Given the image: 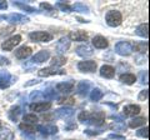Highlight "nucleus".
Wrapping results in <instances>:
<instances>
[{
	"label": "nucleus",
	"instance_id": "nucleus-1",
	"mask_svg": "<svg viewBox=\"0 0 150 140\" xmlns=\"http://www.w3.org/2000/svg\"><path fill=\"white\" fill-rule=\"evenodd\" d=\"M79 121L84 124L91 125V127H101L105 123V114L101 111H96V113H89V111H81L78 116Z\"/></svg>",
	"mask_w": 150,
	"mask_h": 140
},
{
	"label": "nucleus",
	"instance_id": "nucleus-2",
	"mask_svg": "<svg viewBox=\"0 0 150 140\" xmlns=\"http://www.w3.org/2000/svg\"><path fill=\"white\" fill-rule=\"evenodd\" d=\"M105 20H106V24L109 26L115 28V26H119L121 24L123 16H121V13L118 10H110V11L106 13Z\"/></svg>",
	"mask_w": 150,
	"mask_h": 140
},
{
	"label": "nucleus",
	"instance_id": "nucleus-3",
	"mask_svg": "<svg viewBox=\"0 0 150 140\" xmlns=\"http://www.w3.org/2000/svg\"><path fill=\"white\" fill-rule=\"evenodd\" d=\"M53 34L48 31H33L29 34V39L31 41H36V43H49L53 40Z\"/></svg>",
	"mask_w": 150,
	"mask_h": 140
},
{
	"label": "nucleus",
	"instance_id": "nucleus-4",
	"mask_svg": "<svg viewBox=\"0 0 150 140\" xmlns=\"http://www.w3.org/2000/svg\"><path fill=\"white\" fill-rule=\"evenodd\" d=\"M16 76L10 75L9 71L0 70V89H8L9 86L16 81Z\"/></svg>",
	"mask_w": 150,
	"mask_h": 140
},
{
	"label": "nucleus",
	"instance_id": "nucleus-5",
	"mask_svg": "<svg viewBox=\"0 0 150 140\" xmlns=\"http://www.w3.org/2000/svg\"><path fill=\"white\" fill-rule=\"evenodd\" d=\"M0 19L5 20L10 24H24V23L29 21V18L21 14H9V15H1Z\"/></svg>",
	"mask_w": 150,
	"mask_h": 140
},
{
	"label": "nucleus",
	"instance_id": "nucleus-6",
	"mask_svg": "<svg viewBox=\"0 0 150 140\" xmlns=\"http://www.w3.org/2000/svg\"><path fill=\"white\" fill-rule=\"evenodd\" d=\"M115 53L119 54L120 57H129L133 53V45L128 41H119L115 45Z\"/></svg>",
	"mask_w": 150,
	"mask_h": 140
},
{
	"label": "nucleus",
	"instance_id": "nucleus-7",
	"mask_svg": "<svg viewBox=\"0 0 150 140\" xmlns=\"http://www.w3.org/2000/svg\"><path fill=\"white\" fill-rule=\"evenodd\" d=\"M76 68L81 73H94L98 68V64L94 60H84V62H79Z\"/></svg>",
	"mask_w": 150,
	"mask_h": 140
},
{
	"label": "nucleus",
	"instance_id": "nucleus-8",
	"mask_svg": "<svg viewBox=\"0 0 150 140\" xmlns=\"http://www.w3.org/2000/svg\"><path fill=\"white\" fill-rule=\"evenodd\" d=\"M67 71L63 69H59V68H55V66H49V68H44V69H40L38 71V75L40 78H46V76H51V75H65Z\"/></svg>",
	"mask_w": 150,
	"mask_h": 140
},
{
	"label": "nucleus",
	"instance_id": "nucleus-9",
	"mask_svg": "<svg viewBox=\"0 0 150 140\" xmlns=\"http://www.w3.org/2000/svg\"><path fill=\"white\" fill-rule=\"evenodd\" d=\"M21 41V36L20 35H14L11 38H9L8 40H5L4 43L1 44V49L5 50V51H11L15 46Z\"/></svg>",
	"mask_w": 150,
	"mask_h": 140
},
{
	"label": "nucleus",
	"instance_id": "nucleus-10",
	"mask_svg": "<svg viewBox=\"0 0 150 140\" xmlns=\"http://www.w3.org/2000/svg\"><path fill=\"white\" fill-rule=\"evenodd\" d=\"M29 108L31 111H36V113H44V111L49 110L51 108V103L50 101H38L33 103L29 105Z\"/></svg>",
	"mask_w": 150,
	"mask_h": 140
},
{
	"label": "nucleus",
	"instance_id": "nucleus-11",
	"mask_svg": "<svg viewBox=\"0 0 150 140\" xmlns=\"http://www.w3.org/2000/svg\"><path fill=\"white\" fill-rule=\"evenodd\" d=\"M70 48V40L68 36H63L60 38L59 41L56 43V51H58L59 55H63L65 51H68Z\"/></svg>",
	"mask_w": 150,
	"mask_h": 140
},
{
	"label": "nucleus",
	"instance_id": "nucleus-12",
	"mask_svg": "<svg viewBox=\"0 0 150 140\" xmlns=\"http://www.w3.org/2000/svg\"><path fill=\"white\" fill-rule=\"evenodd\" d=\"M73 114H74V109L70 108V106H63V108H60V109H56L54 113L56 118H60V119L70 118V116H73Z\"/></svg>",
	"mask_w": 150,
	"mask_h": 140
},
{
	"label": "nucleus",
	"instance_id": "nucleus-13",
	"mask_svg": "<svg viewBox=\"0 0 150 140\" xmlns=\"http://www.w3.org/2000/svg\"><path fill=\"white\" fill-rule=\"evenodd\" d=\"M49 58H50V53H49L48 50H40L39 53H36L34 57L31 58V63H34V64H41V63H45Z\"/></svg>",
	"mask_w": 150,
	"mask_h": 140
},
{
	"label": "nucleus",
	"instance_id": "nucleus-14",
	"mask_svg": "<svg viewBox=\"0 0 150 140\" xmlns=\"http://www.w3.org/2000/svg\"><path fill=\"white\" fill-rule=\"evenodd\" d=\"M69 40H74V41H86L88 40V33L84 30H76V31H70L69 34Z\"/></svg>",
	"mask_w": 150,
	"mask_h": 140
},
{
	"label": "nucleus",
	"instance_id": "nucleus-15",
	"mask_svg": "<svg viewBox=\"0 0 150 140\" xmlns=\"http://www.w3.org/2000/svg\"><path fill=\"white\" fill-rule=\"evenodd\" d=\"M73 89H74V83L71 80L56 84V91H58V93H64V94H68V93H71Z\"/></svg>",
	"mask_w": 150,
	"mask_h": 140
},
{
	"label": "nucleus",
	"instance_id": "nucleus-16",
	"mask_svg": "<svg viewBox=\"0 0 150 140\" xmlns=\"http://www.w3.org/2000/svg\"><path fill=\"white\" fill-rule=\"evenodd\" d=\"M36 130L38 132H40L41 135L48 136V135H50V134H56L58 133V127H55V125H38Z\"/></svg>",
	"mask_w": 150,
	"mask_h": 140
},
{
	"label": "nucleus",
	"instance_id": "nucleus-17",
	"mask_svg": "<svg viewBox=\"0 0 150 140\" xmlns=\"http://www.w3.org/2000/svg\"><path fill=\"white\" fill-rule=\"evenodd\" d=\"M76 54L81 58H88V57H91L94 54V50H93L91 46L84 44V45H80L76 48Z\"/></svg>",
	"mask_w": 150,
	"mask_h": 140
},
{
	"label": "nucleus",
	"instance_id": "nucleus-18",
	"mask_svg": "<svg viewBox=\"0 0 150 140\" xmlns=\"http://www.w3.org/2000/svg\"><path fill=\"white\" fill-rule=\"evenodd\" d=\"M89 90H90V83L88 80H83L76 85V94L81 96H86Z\"/></svg>",
	"mask_w": 150,
	"mask_h": 140
},
{
	"label": "nucleus",
	"instance_id": "nucleus-19",
	"mask_svg": "<svg viewBox=\"0 0 150 140\" xmlns=\"http://www.w3.org/2000/svg\"><path fill=\"white\" fill-rule=\"evenodd\" d=\"M31 53H33V50H31L30 46L24 45V46H20L19 49L15 50V57L18 59H26L28 57H30Z\"/></svg>",
	"mask_w": 150,
	"mask_h": 140
},
{
	"label": "nucleus",
	"instance_id": "nucleus-20",
	"mask_svg": "<svg viewBox=\"0 0 150 140\" xmlns=\"http://www.w3.org/2000/svg\"><path fill=\"white\" fill-rule=\"evenodd\" d=\"M93 45H94V48H96V49H105V48H108L109 43H108V40L104 36L96 35L93 38Z\"/></svg>",
	"mask_w": 150,
	"mask_h": 140
},
{
	"label": "nucleus",
	"instance_id": "nucleus-21",
	"mask_svg": "<svg viewBox=\"0 0 150 140\" xmlns=\"http://www.w3.org/2000/svg\"><path fill=\"white\" fill-rule=\"evenodd\" d=\"M140 113V106L139 105H135V104H130V105H126L124 106L123 109V114L125 116H135Z\"/></svg>",
	"mask_w": 150,
	"mask_h": 140
},
{
	"label": "nucleus",
	"instance_id": "nucleus-22",
	"mask_svg": "<svg viewBox=\"0 0 150 140\" xmlns=\"http://www.w3.org/2000/svg\"><path fill=\"white\" fill-rule=\"evenodd\" d=\"M100 75L105 79H111L115 75V69L110 65H103L100 68Z\"/></svg>",
	"mask_w": 150,
	"mask_h": 140
},
{
	"label": "nucleus",
	"instance_id": "nucleus-23",
	"mask_svg": "<svg viewBox=\"0 0 150 140\" xmlns=\"http://www.w3.org/2000/svg\"><path fill=\"white\" fill-rule=\"evenodd\" d=\"M119 80L123 83V84H126V85H131L137 81V76L134 74H130V73H125V74H121Z\"/></svg>",
	"mask_w": 150,
	"mask_h": 140
},
{
	"label": "nucleus",
	"instance_id": "nucleus-24",
	"mask_svg": "<svg viewBox=\"0 0 150 140\" xmlns=\"http://www.w3.org/2000/svg\"><path fill=\"white\" fill-rule=\"evenodd\" d=\"M21 114V108L20 106H11L10 110L8 111V116H9V119L13 120V121H18V118H19V115Z\"/></svg>",
	"mask_w": 150,
	"mask_h": 140
},
{
	"label": "nucleus",
	"instance_id": "nucleus-25",
	"mask_svg": "<svg viewBox=\"0 0 150 140\" xmlns=\"http://www.w3.org/2000/svg\"><path fill=\"white\" fill-rule=\"evenodd\" d=\"M13 5L14 6H18L19 9H21V10H24L26 13H31V14H34V13H40L39 10H36L35 8H33L30 5H28V4H24V3H20V1H13Z\"/></svg>",
	"mask_w": 150,
	"mask_h": 140
},
{
	"label": "nucleus",
	"instance_id": "nucleus-26",
	"mask_svg": "<svg viewBox=\"0 0 150 140\" xmlns=\"http://www.w3.org/2000/svg\"><path fill=\"white\" fill-rule=\"evenodd\" d=\"M135 33H137L139 36H142V38H148V35H149V24L148 23H143V24H140L137 28Z\"/></svg>",
	"mask_w": 150,
	"mask_h": 140
},
{
	"label": "nucleus",
	"instance_id": "nucleus-27",
	"mask_svg": "<svg viewBox=\"0 0 150 140\" xmlns=\"http://www.w3.org/2000/svg\"><path fill=\"white\" fill-rule=\"evenodd\" d=\"M41 96L45 100H54V99H58V91H55V89L49 88L45 91H41Z\"/></svg>",
	"mask_w": 150,
	"mask_h": 140
},
{
	"label": "nucleus",
	"instance_id": "nucleus-28",
	"mask_svg": "<svg viewBox=\"0 0 150 140\" xmlns=\"http://www.w3.org/2000/svg\"><path fill=\"white\" fill-rule=\"evenodd\" d=\"M146 123V118H143V116H139V118H135L133 120L129 121V128H139V127H143Z\"/></svg>",
	"mask_w": 150,
	"mask_h": 140
},
{
	"label": "nucleus",
	"instance_id": "nucleus-29",
	"mask_svg": "<svg viewBox=\"0 0 150 140\" xmlns=\"http://www.w3.org/2000/svg\"><path fill=\"white\" fill-rule=\"evenodd\" d=\"M0 139L1 140H14V133L9 128L0 129Z\"/></svg>",
	"mask_w": 150,
	"mask_h": 140
},
{
	"label": "nucleus",
	"instance_id": "nucleus-30",
	"mask_svg": "<svg viewBox=\"0 0 150 140\" xmlns=\"http://www.w3.org/2000/svg\"><path fill=\"white\" fill-rule=\"evenodd\" d=\"M67 63V58L63 57V55H59V57H54L51 59V65L55 68H60L63 66V65Z\"/></svg>",
	"mask_w": 150,
	"mask_h": 140
},
{
	"label": "nucleus",
	"instance_id": "nucleus-31",
	"mask_svg": "<svg viewBox=\"0 0 150 140\" xmlns=\"http://www.w3.org/2000/svg\"><path fill=\"white\" fill-rule=\"evenodd\" d=\"M103 96H104V93H103L100 89H98V88L93 89L90 93V100L91 101H99Z\"/></svg>",
	"mask_w": 150,
	"mask_h": 140
},
{
	"label": "nucleus",
	"instance_id": "nucleus-32",
	"mask_svg": "<svg viewBox=\"0 0 150 140\" xmlns=\"http://www.w3.org/2000/svg\"><path fill=\"white\" fill-rule=\"evenodd\" d=\"M71 9L74 11H78V13H81V14H88L89 13V8L86 5H84V4H81V3H75L71 6Z\"/></svg>",
	"mask_w": 150,
	"mask_h": 140
},
{
	"label": "nucleus",
	"instance_id": "nucleus-33",
	"mask_svg": "<svg viewBox=\"0 0 150 140\" xmlns=\"http://www.w3.org/2000/svg\"><path fill=\"white\" fill-rule=\"evenodd\" d=\"M19 129L23 130L25 133H29V134H34L35 133V127L33 124H28V123H23L19 125Z\"/></svg>",
	"mask_w": 150,
	"mask_h": 140
},
{
	"label": "nucleus",
	"instance_id": "nucleus-34",
	"mask_svg": "<svg viewBox=\"0 0 150 140\" xmlns=\"http://www.w3.org/2000/svg\"><path fill=\"white\" fill-rule=\"evenodd\" d=\"M135 49V51H139V53H146L148 51V41H142V43H138L137 45L133 48V50Z\"/></svg>",
	"mask_w": 150,
	"mask_h": 140
},
{
	"label": "nucleus",
	"instance_id": "nucleus-35",
	"mask_svg": "<svg viewBox=\"0 0 150 140\" xmlns=\"http://www.w3.org/2000/svg\"><path fill=\"white\" fill-rule=\"evenodd\" d=\"M40 8L43 9V10H45L48 14H50V15H56L55 8L53 5H50V4H48V3H41L40 4Z\"/></svg>",
	"mask_w": 150,
	"mask_h": 140
},
{
	"label": "nucleus",
	"instance_id": "nucleus-36",
	"mask_svg": "<svg viewBox=\"0 0 150 140\" xmlns=\"http://www.w3.org/2000/svg\"><path fill=\"white\" fill-rule=\"evenodd\" d=\"M56 8L58 9H60L62 11H64V13H71V6L69 5V4H67V3H63V1H59V3H56Z\"/></svg>",
	"mask_w": 150,
	"mask_h": 140
},
{
	"label": "nucleus",
	"instance_id": "nucleus-37",
	"mask_svg": "<svg viewBox=\"0 0 150 140\" xmlns=\"http://www.w3.org/2000/svg\"><path fill=\"white\" fill-rule=\"evenodd\" d=\"M24 123H28V124H34L38 121V116L35 114H26L24 115Z\"/></svg>",
	"mask_w": 150,
	"mask_h": 140
},
{
	"label": "nucleus",
	"instance_id": "nucleus-38",
	"mask_svg": "<svg viewBox=\"0 0 150 140\" xmlns=\"http://www.w3.org/2000/svg\"><path fill=\"white\" fill-rule=\"evenodd\" d=\"M137 135H138L139 138H145V139H148V136H149V128L145 127V128L139 129L138 132H137Z\"/></svg>",
	"mask_w": 150,
	"mask_h": 140
},
{
	"label": "nucleus",
	"instance_id": "nucleus-39",
	"mask_svg": "<svg viewBox=\"0 0 150 140\" xmlns=\"http://www.w3.org/2000/svg\"><path fill=\"white\" fill-rule=\"evenodd\" d=\"M140 83L143 84V85H146L149 83V79H148V70H143V71H140Z\"/></svg>",
	"mask_w": 150,
	"mask_h": 140
},
{
	"label": "nucleus",
	"instance_id": "nucleus-40",
	"mask_svg": "<svg viewBox=\"0 0 150 140\" xmlns=\"http://www.w3.org/2000/svg\"><path fill=\"white\" fill-rule=\"evenodd\" d=\"M30 100L31 101H38V99H43V96H41V91L40 90H38V91H33L31 94H30Z\"/></svg>",
	"mask_w": 150,
	"mask_h": 140
},
{
	"label": "nucleus",
	"instance_id": "nucleus-41",
	"mask_svg": "<svg viewBox=\"0 0 150 140\" xmlns=\"http://www.w3.org/2000/svg\"><path fill=\"white\" fill-rule=\"evenodd\" d=\"M58 103L62 104V105H67V104H74L75 100L73 99V98H60Z\"/></svg>",
	"mask_w": 150,
	"mask_h": 140
},
{
	"label": "nucleus",
	"instance_id": "nucleus-42",
	"mask_svg": "<svg viewBox=\"0 0 150 140\" xmlns=\"http://www.w3.org/2000/svg\"><path fill=\"white\" fill-rule=\"evenodd\" d=\"M111 129H115V130H125L126 129V125L124 123H114L110 125Z\"/></svg>",
	"mask_w": 150,
	"mask_h": 140
},
{
	"label": "nucleus",
	"instance_id": "nucleus-43",
	"mask_svg": "<svg viewBox=\"0 0 150 140\" xmlns=\"http://www.w3.org/2000/svg\"><path fill=\"white\" fill-rule=\"evenodd\" d=\"M84 133L86 135H90V136H96V135H100L103 133V130H91V129H86L84 130Z\"/></svg>",
	"mask_w": 150,
	"mask_h": 140
},
{
	"label": "nucleus",
	"instance_id": "nucleus-44",
	"mask_svg": "<svg viewBox=\"0 0 150 140\" xmlns=\"http://www.w3.org/2000/svg\"><path fill=\"white\" fill-rule=\"evenodd\" d=\"M148 95H149V90H148V89L140 91V94H139V100H140V101L148 100Z\"/></svg>",
	"mask_w": 150,
	"mask_h": 140
},
{
	"label": "nucleus",
	"instance_id": "nucleus-45",
	"mask_svg": "<svg viewBox=\"0 0 150 140\" xmlns=\"http://www.w3.org/2000/svg\"><path fill=\"white\" fill-rule=\"evenodd\" d=\"M76 127H78V125L75 123H73V121H69V123L65 125V130H75V129H76Z\"/></svg>",
	"mask_w": 150,
	"mask_h": 140
},
{
	"label": "nucleus",
	"instance_id": "nucleus-46",
	"mask_svg": "<svg viewBox=\"0 0 150 140\" xmlns=\"http://www.w3.org/2000/svg\"><path fill=\"white\" fill-rule=\"evenodd\" d=\"M109 139H115V140H125V136L123 135H118V134H110Z\"/></svg>",
	"mask_w": 150,
	"mask_h": 140
},
{
	"label": "nucleus",
	"instance_id": "nucleus-47",
	"mask_svg": "<svg viewBox=\"0 0 150 140\" xmlns=\"http://www.w3.org/2000/svg\"><path fill=\"white\" fill-rule=\"evenodd\" d=\"M111 119L116 120L115 123H124V118L123 116H119V115H111Z\"/></svg>",
	"mask_w": 150,
	"mask_h": 140
},
{
	"label": "nucleus",
	"instance_id": "nucleus-48",
	"mask_svg": "<svg viewBox=\"0 0 150 140\" xmlns=\"http://www.w3.org/2000/svg\"><path fill=\"white\" fill-rule=\"evenodd\" d=\"M10 62H9L8 58H4V57H0V65H9Z\"/></svg>",
	"mask_w": 150,
	"mask_h": 140
},
{
	"label": "nucleus",
	"instance_id": "nucleus-49",
	"mask_svg": "<svg viewBox=\"0 0 150 140\" xmlns=\"http://www.w3.org/2000/svg\"><path fill=\"white\" fill-rule=\"evenodd\" d=\"M8 9V3L4 0H0V10H6Z\"/></svg>",
	"mask_w": 150,
	"mask_h": 140
},
{
	"label": "nucleus",
	"instance_id": "nucleus-50",
	"mask_svg": "<svg viewBox=\"0 0 150 140\" xmlns=\"http://www.w3.org/2000/svg\"><path fill=\"white\" fill-rule=\"evenodd\" d=\"M0 127H1V121H0Z\"/></svg>",
	"mask_w": 150,
	"mask_h": 140
},
{
	"label": "nucleus",
	"instance_id": "nucleus-51",
	"mask_svg": "<svg viewBox=\"0 0 150 140\" xmlns=\"http://www.w3.org/2000/svg\"><path fill=\"white\" fill-rule=\"evenodd\" d=\"M69 140H74V139H69Z\"/></svg>",
	"mask_w": 150,
	"mask_h": 140
},
{
	"label": "nucleus",
	"instance_id": "nucleus-52",
	"mask_svg": "<svg viewBox=\"0 0 150 140\" xmlns=\"http://www.w3.org/2000/svg\"><path fill=\"white\" fill-rule=\"evenodd\" d=\"M105 140H109V139H105Z\"/></svg>",
	"mask_w": 150,
	"mask_h": 140
}]
</instances>
